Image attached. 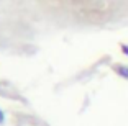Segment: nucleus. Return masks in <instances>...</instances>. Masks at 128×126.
I'll list each match as a JSON object with an SVG mask.
<instances>
[{"instance_id": "f257e3e1", "label": "nucleus", "mask_w": 128, "mask_h": 126, "mask_svg": "<svg viewBox=\"0 0 128 126\" xmlns=\"http://www.w3.org/2000/svg\"><path fill=\"white\" fill-rule=\"evenodd\" d=\"M113 71L117 72L120 77H123L125 80H128V66H123V64H120V66H115V67H113Z\"/></svg>"}, {"instance_id": "f03ea898", "label": "nucleus", "mask_w": 128, "mask_h": 126, "mask_svg": "<svg viewBox=\"0 0 128 126\" xmlns=\"http://www.w3.org/2000/svg\"><path fill=\"white\" fill-rule=\"evenodd\" d=\"M120 49L125 56H128V44H120Z\"/></svg>"}, {"instance_id": "7ed1b4c3", "label": "nucleus", "mask_w": 128, "mask_h": 126, "mask_svg": "<svg viewBox=\"0 0 128 126\" xmlns=\"http://www.w3.org/2000/svg\"><path fill=\"white\" fill-rule=\"evenodd\" d=\"M4 121H5V113H4L2 110H0V125H2Z\"/></svg>"}]
</instances>
